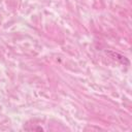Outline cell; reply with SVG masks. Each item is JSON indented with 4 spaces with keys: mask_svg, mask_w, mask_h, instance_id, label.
<instances>
[{
    "mask_svg": "<svg viewBox=\"0 0 132 132\" xmlns=\"http://www.w3.org/2000/svg\"><path fill=\"white\" fill-rule=\"evenodd\" d=\"M107 54L113 59V60H117L118 62H120L121 64H123V65H125V66H129V61H128V59L125 57V56H123V55H121V54H119V53H116V52H107Z\"/></svg>",
    "mask_w": 132,
    "mask_h": 132,
    "instance_id": "cell-1",
    "label": "cell"
}]
</instances>
